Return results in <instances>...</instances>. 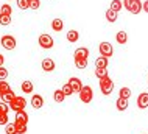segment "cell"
<instances>
[{"label": "cell", "instance_id": "obj_1", "mask_svg": "<svg viewBox=\"0 0 148 134\" xmlns=\"http://www.w3.org/2000/svg\"><path fill=\"white\" fill-rule=\"evenodd\" d=\"M73 58H75V66H77L78 69H86L87 58H89V50H87L86 47H79V48L75 50Z\"/></svg>", "mask_w": 148, "mask_h": 134}, {"label": "cell", "instance_id": "obj_2", "mask_svg": "<svg viewBox=\"0 0 148 134\" xmlns=\"http://www.w3.org/2000/svg\"><path fill=\"white\" fill-rule=\"evenodd\" d=\"M123 8L128 10L131 14H139L142 11V2L140 0H123Z\"/></svg>", "mask_w": 148, "mask_h": 134}, {"label": "cell", "instance_id": "obj_3", "mask_svg": "<svg viewBox=\"0 0 148 134\" xmlns=\"http://www.w3.org/2000/svg\"><path fill=\"white\" fill-rule=\"evenodd\" d=\"M100 89H101L103 95H109L114 89V81L109 78V76H105V78H100Z\"/></svg>", "mask_w": 148, "mask_h": 134}, {"label": "cell", "instance_id": "obj_4", "mask_svg": "<svg viewBox=\"0 0 148 134\" xmlns=\"http://www.w3.org/2000/svg\"><path fill=\"white\" fill-rule=\"evenodd\" d=\"M78 94H79V100H81L84 104H89L92 101V98H94V92H92L90 86H83Z\"/></svg>", "mask_w": 148, "mask_h": 134}, {"label": "cell", "instance_id": "obj_5", "mask_svg": "<svg viewBox=\"0 0 148 134\" xmlns=\"http://www.w3.org/2000/svg\"><path fill=\"white\" fill-rule=\"evenodd\" d=\"M0 44H2V47L5 48V50H14L16 45H17L16 39H14L11 34H5V36H2V38H0Z\"/></svg>", "mask_w": 148, "mask_h": 134}, {"label": "cell", "instance_id": "obj_6", "mask_svg": "<svg viewBox=\"0 0 148 134\" xmlns=\"http://www.w3.org/2000/svg\"><path fill=\"white\" fill-rule=\"evenodd\" d=\"M8 106L13 109V111H16V112H17V111H23L25 106H27V100L23 98V97H17V95H16V98L11 101Z\"/></svg>", "mask_w": 148, "mask_h": 134}, {"label": "cell", "instance_id": "obj_7", "mask_svg": "<svg viewBox=\"0 0 148 134\" xmlns=\"http://www.w3.org/2000/svg\"><path fill=\"white\" fill-rule=\"evenodd\" d=\"M38 42H39V45H41L42 48H45V50H49V48H51V47L55 45V41H53V38H51L50 34H45V33L39 36Z\"/></svg>", "mask_w": 148, "mask_h": 134}, {"label": "cell", "instance_id": "obj_8", "mask_svg": "<svg viewBox=\"0 0 148 134\" xmlns=\"http://www.w3.org/2000/svg\"><path fill=\"white\" fill-rule=\"evenodd\" d=\"M98 48H100V55H101V56L111 58V56L114 55V48H112V45H111L109 42H101Z\"/></svg>", "mask_w": 148, "mask_h": 134}, {"label": "cell", "instance_id": "obj_9", "mask_svg": "<svg viewBox=\"0 0 148 134\" xmlns=\"http://www.w3.org/2000/svg\"><path fill=\"white\" fill-rule=\"evenodd\" d=\"M41 67H42V70H44V72H53V70H55V67H56V64H55V61H53V59L45 58V59H42Z\"/></svg>", "mask_w": 148, "mask_h": 134}, {"label": "cell", "instance_id": "obj_10", "mask_svg": "<svg viewBox=\"0 0 148 134\" xmlns=\"http://www.w3.org/2000/svg\"><path fill=\"white\" fill-rule=\"evenodd\" d=\"M69 86L72 87V91H73V94L75 92H79L81 91V87H83V84H81V80L79 78H77V76H72V78L69 80Z\"/></svg>", "mask_w": 148, "mask_h": 134}, {"label": "cell", "instance_id": "obj_11", "mask_svg": "<svg viewBox=\"0 0 148 134\" xmlns=\"http://www.w3.org/2000/svg\"><path fill=\"white\" fill-rule=\"evenodd\" d=\"M137 106L140 109L148 108V92H142V94H139V97H137Z\"/></svg>", "mask_w": 148, "mask_h": 134}, {"label": "cell", "instance_id": "obj_12", "mask_svg": "<svg viewBox=\"0 0 148 134\" xmlns=\"http://www.w3.org/2000/svg\"><path fill=\"white\" fill-rule=\"evenodd\" d=\"M31 106L34 109H41L44 106V98L41 95H33L31 97Z\"/></svg>", "mask_w": 148, "mask_h": 134}, {"label": "cell", "instance_id": "obj_13", "mask_svg": "<svg viewBox=\"0 0 148 134\" xmlns=\"http://www.w3.org/2000/svg\"><path fill=\"white\" fill-rule=\"evenodd\" d=\"M14 122H23V123H28V114H27L25 109L16 112V120Z\"/></svg>", "mask_w": 148, "mask_h": 134}, {"label": "cell", "instance_id": "obj_14", "mask_svg": "<svg viewBox=\"0 0 148 134\" xmlns=\"http://www.w3.org/2000/svg\"><path fill=\"white\" fill-rule=\"evenodd\" d=\"M0 97H2V101H3V103L10 104L11 101H13V100L16 98V94H14L13 91H10V92H5V94H2Z\"/></svg>", "mask_w": 148, "mask_h": 134}, {"label": "cell", "instance_id": "obj_15", "mask_svg": "<svg viewBox=\"0 0 148 134\" xmlns=\"http://www.w3.org/2000/svg\"><path fill=\"white\" fill-rule=\"evenodd\" d=\"M62 27H64V22H62V19H53L51 20V30H55V31H61L62 30Z\"/></svg>", "mask_w": 148, "mask_h": 134}, {"label": "cell", "instance_id": "obj_16", "mask_svg": "<svg viewBox=\"0 0 148 134\" xmlns=\"http://www.w3.org/2000/svg\"><path fill=\"white\" fill-rule=\"evenodd\" d=\"M105 17H106V20L108 22H117V17H119V13H115V11H112V10H108L106 13H105Z\"/></svg>", "mask_w": 148, "mask_h": 134}, {"label": "cell", "instance_id": "obj_17", "mask_svg": "<svg viewBox=\"0 0 148 134\" xmlns=\"http://www.w3.org/2000/svg\"><path fill=\"white\" fill-rule=\"evenodd\" d=\"M67 41H69V42H77V41L79 39V33L77 30H69L67 31Z\"/></svg>", "mask_w": 148, "mask_h": 134}, {"label": "cell", "instance_id": "obj_18", "mask_svg": "<svg viewBox=\"0 0 148 134\" xmlns=\"http://www.w3.org/2000/svg\"><path fill=\"white\" fill-rule=\"evenodd\" d=\"M53 100L56 101V103H62V101L66 100V95H64V92L61 89H56V91L53 92Z\"/></svg>", "mask_w": 148, "mask_h": 134}, {"label": "cell", "instance_id": "obj_19", "mask_svg": "<svg viewBox=\"0 0 148 134\" xmlns=\"http://www.w3.org/2000/svg\"><path fill=\"white\" fill-rule=\"evenodd\" d=\"M22 91L23 92H25V94H31V92H33V83H31V81L30 80H25V81H23V83H22Z\"/></svg>", "mask_w": 148, "mask_h": 134}, {"label": "cell", "instance_id": "obj_20", "mask_svg": "<svg viewBox=\"0 0 148 134\" xmlns=\"http://www.w3.org/2000/svg\"><path fill=\"white\" fill-rule=\"evenodd\" d=\"M115 41H117L119 44H122V45H123V44L128 42V34L125 33V31H119V33L115 34Z\"/></svg>", "mask_w": 148, "mask_h": 134}, {"label": "cell", "instance_id": "obj_21", "mask_svg": "<svg viewBox=\"0 0 148 134\" xmlns=\"http://www.w3.org/2000/svg\"><path fill=\"white\" fill-rule=\"evenodd\" d=\"M115 104H117V109L119 111H125V109H128V100L126 98H117V101H115Z\"/></svg>", "mask_w": 148, "mask_h": 134}, {"label": "cell", "instance_id": "obj_22", "mask_svg": "<svg viewBox=\"0 0 148 134\" xmlns=\"http://www.w3.org/2000/svg\"><path fill=\"white\" fill-rule=\"evenodd\" d=\"M14 125H16L17 134H25L27 133V123H23V122H14Z\"/></svg>", "mask_w": 148, "mask_h": 134}, {"label": "cell", "instance_id": "obj_23", "mask_svg": "<svg viewBox=\"0 0 148 134\" xmlns=\"http://www.w3.org/2000/svg\"><path fill=\"white\" fill-rule=\"evenodd\" d=\"M95 75H97L98 80L108 76V67H95Z\"/></svg>", "mask_w": 148, "mask_h": 134}, {"label": "cell", "instance_id": "obj_24", "mask_svg": "<svg viewBox=\"0 0 148 134\" xmlns=\"http://www.w3.org/2000/svg\"><path fill=\"white\" fill-rule=\"evenodd\" d=\"M122 8H123L122 0H112V2H111V8H109V10H112V11H115V13H119Z\"/></svg>", "mask_w": 148, "mask_h": 134}, {"label": "cell", "instance_id": "obj_25", "mask_svg": "<svg viewBox=\"0 0 148 134\" xmlns=\"http://www.w3.org/2000/svg\"><path fill=\"white\" fill-rule=\"evenodd\" d=\"M95 67H108V58L106 56H98L95 59Z\"/></svg>", "mask_w": 148, "mask_h": 134}, {"label": "cell", "instance_id": "obj_26", "mask_svg": "<svg viewBox=\"0 0 148 134\" xmlns=\"http://www.w3.org/2000/svg\"><path fill=\"white\" fill-rule=\"evenodd\" d=\"M16 3H17L19 10H22V11L30 10V0H16Z\"/></svg>", "mask_w": 148, "mask_h": 134}, {"label": "cell", "instance_id": "obj_27", "mask_svg": "<svg viewBox=\"0 0 148 134\" xmlns=\"http://www.w3.org/2000/svg\"><path fill=\"white\" fill-rule=\"evenodd\" d=\"M119 97H120V98H130V97H131V89L130 87H122V89H120V92H119Z\"/></svg>", "mask_w": 148, "mask_h": 134}, {"label": "cell", "instance_id": "obj_28", "mask_svg": "<svg viewBox=\"0 0 148 134\" xmlns=\"http://www.w3.org/2000/svg\"><path fill=\"white\" fill-rule=\"evenodd\" d=\"M11 20H13V16L8 14H0V25H10Z\"/></svg>", "mask_w": 148, "mask_h": 134}, {"label": "cell", "instance_id": "obj_29", "mask_svg": "<svg viewBox=\"0 0 148 134\" xmlns=\"http://www.w3.org/2000/svg\"><path fill=\"white\" fill-rule=\"evenodd\" d=\"M0 14L13 16V8H11V5H2V6H0Z\"/></svg>", "mask_w": 148, "mask_h": 134}, {"label": "cell", "instance_id": "obj_30", "mask_svg": "<svg viewBox=\"0 0 148 134\" xmlns=\"http://www.w3.org/2000/svg\"><path fill=\"white\" fill-rule=\"evenodd\" d=\"M11 91V86L6 83V81H0V95L5 94V92H10Z\"/></svg>", "mask_w": 148, "mask_h": 134}, {"label": "cell", "instance_id": "obj_31", "mask_svg": "<svg viewBox=\"0 0 148 134\" xmlns=\"http://www.w3.org/2000/svg\"><path fill=\"white\" fill-rule=\"evenodd\" d=\"M5 133L6 134H17V131H16V125L14 123H6L5 125Z\"/></svg>", "mask_w": 148, "mask_h": 134}, {"label": "cell", "instance_id": "obj_32", "mask_svg": "<svg viewBox=\"0 0 148 134\" xmlns=\"http://www.w3.org/2000/svg\"><path fill=\"white\" fill-rule=\"evenodd\" d=\"M41 8V0H30V10H39Z\"/></svg>", "mask_w": 148, "mask_h": 134}, {"label": "cell", "instance_id": "obj_33", "mask_svg": "<svg viewBox=\"0 0 148 134\" xmlns=\"http://www.w3.org/2000/svg\"><path fill=\"white\" fill-rule=\"evenodd\" d=\"M61 91L64 92V95H66V97H69V95H72V94H73V91H72V87L69 86V84H64Z\"/></svg>", "mask_w": 148, "mask_h": 134}, {"label": "cell", "instance_id": "obj_34", "mask_svg": "<svg viewBox=\"0 0 148 134\" xmlns=\"http://www.w3.org/2000/svg\"><path fill=\"white\" fill-rule=\"evenodd\" d=\"M8 78V70L5 67H0V81H5Z\"/></svg>", "mask_w": 148, "mask_h": 134}, {"label": "cell", "instance_id": "obj_35", "mask_svg": "<svg viewBox=\"0 0 148 134\" xmlns=\"http://www.w3.org/2000/svg\"><path fill=\"white\" fill-rule=\"evenodd\" d=\"M8 111H10V106L2 101V103H0V114H8Z\"/></svg>", "mask_w": 148, "mask_h": 134}, {"label": "cell", "instance_id": "obj_36", "mask_svg": "<svg viewBox=\"0 0 148 134\" xmlns=\"http://www.w3.org/2000/svg\"><path fill=\"white\" fill-rule=\"evenodd\" d=\"M8 123V114H0V125Z\"/></svg>", "mask_w": 148, "mask_h": 134}, {"label": "cell", "instance_id": "obj_37", "mask_svg": "<svg viewBox=\"0 0 148 134\" xmlns=\"http://www.w3.org/2000/svg\"><path fill=\"white\" fill-rule=\"evenodd\" d=\"M142 10L145 11V13H148V0H147V2H143V3H142Z\"/></svg>", "mask_w": 148, "mask_h": 134}, {"label": "cell", "instance_id": "obj_38", "mask_svg": "<svg viewBox=\"0 0 148 134\" xmlns=\"http://www.w3.org/2000/svg\"><path fill=\"white\" fill-rule=\"evenodd\" d=\"M3 63H5V58H3V55H0V67L3 66Z\"/></svg>", "mask_w": 148, "mask_h": 134}, {"label": "cell", "instance_id": "obj_39", "mask_svg": "<svg viewBox=\"0 0 148 134\" xmlns=\"http://www.w3.org/2000/svg\"><path fill=\"white\" fill-rule=\"evenodd\" d=\"M8 2H11V0H8Z\"/></svg>", "mask_w": 148, "mask_h": 134}]
</instances>
